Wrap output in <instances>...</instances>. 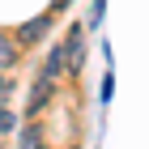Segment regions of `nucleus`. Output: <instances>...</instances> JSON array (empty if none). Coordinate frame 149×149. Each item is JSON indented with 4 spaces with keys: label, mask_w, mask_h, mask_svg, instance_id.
<instances>
[{
    "label": "nucleus",
    "mask_w": 149,
    "mask_h": 149,
    "mask_svg": "<svg viewBox=\"0 0 149 149\" xmlns=\"http://www.w3.org/2000/svg\"><path fill=\"white\" fill-rule=\"evenodd\" d=\"M51 94H56V77H47V72H43V77L34 81V94H30V107H26V111H30V115H38L47 102H51Z\"/></svg>",
    "instance_id": "nucleus-1"
},
{
    "label": "nucleus",
    "mask_w": 149,
    "mask_h": 149,
    "mask_svg": "<svg viewBox=\"0 0 149 149\" xmlns=\"http://www.w3.org/2000/svg\"><path fill=\"white\" fill-rule=\"evenodd\" d=\"M64 51V68L77 72L81 64H85V47H81V30H68V47H60Z\"/></svg>",
    "instance_id": "nucleus-2"
},
{
    "label": "nucleus",
    "mask_w": 149,
    "mask_h": 149,
    "mask_svg": "<svg viewBox=\"0 0 149 149\" xmlns=\"http://www.w3.org/2000/svg\"><path fill=\"white\" fill-rule=\"evenodd\" d=\"M47 30H51V17H34V22H26L22 30H17V38H22V43H38Z\"/></svg>",
    "instance_id": "nucleus-3"
},
{
    "label": "nucleus",
    "mask_w": 149,
    "mask_h": 149,
    "mask_svg": "<svg viewBox=\"0 0 149 149\" xmlns=\"http://www.w3.org/2000/svg\"><path fill=\"white\" fill-rule=\"evenodd\" d=\"M13 60H17V43H13L9 34H0V68H9Z\"/></svg>",
    "instance_id": "nucleus-4"
},
{
    "label": "nucleus",
    "mask_w": 149,
    "mask_h": 149,
    "mask_svg": "<svg viewBox=\"0 0 149 149\" xmlns=\"http://www.w3.org/2000/svg\"><path fill=\"white\" fill-rule=\"evenodd\" d=\"M22 149H38V128H30V132L22 136Z\"/></svg>",
    "instance_id": "nucleus-5"
},
{
    "label": "nucleus",
    "mask_w": 149,
    "mask_h": 149,
    "mask_svg": "<svg viewBox=\"0 0 149 149\" xmlns=\"http://www.w3.org/2000/svg\"><path fill=\"white\" fill-rule=\"evenodd\" d=\"M9 128H13V115L4 111V107H0V132H9Z\"/></svg>",
    "instance_id": "nucleus-6"
},
{
    "label": "nucleus",
    "mask_w": 149,
    "mask_h": 149,
    "mask_svg": "<svg viewBox=\"0 0 149 149\" xmlns=\"http://www.w3.org/2000/svg\"><path fill=\"white\" fill-rule=\"evenodd\" d=\"M13 90V85H9V81H4V77H0V98H4V94H9Z\"/></svg>",
    "instance_id": "nucleus-7"
}]
</instances>
